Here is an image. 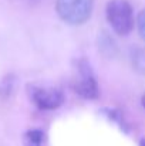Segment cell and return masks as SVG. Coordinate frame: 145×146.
<instances>
[{"label":"cell","mask_w":145,"mask_h":146,"mask_svg":"<svg viewBox=\"0 0 145 146\" xmlns=\"http://www.w3.org/2000/svg\"><path fill=\"white\" fill-rule=\"evenodd\" d=\"M94 0H55L60 19L71 26H81L91 17Z\"/></svg>","instance_id":"obj_2"},{"label":"cell","mask_w":145,"mask_h":146,"mask_svg":"<svg viewBox=\"0 0 145 146\" xmlns=\"http://www.w3.org/2000/svg\"><path fill=\"white\" fill-rule=\"evenodd\" d=\"M30 99L41 111H54L63 105L64 95L57 88H44V87H31Z\"/></svg>","instance_id":"obj_4"},{"label":"cell","mask_w":145,"mask_h":146,"mask_svg":"<svg viewBox=\"0 0 145 146\" xmlns=\"http://www.w3.org/2000/svg\"><path fill=\"white\" fill-rule=\"evenodd\" d=\"M137 26H138V33H140L141 38L145 41V9L137 17Z\"/></svg>","instance_id":"obj_7"},{"label":"cell","mask_w":145,"mask_h":146,"mask_svg":"<svg viewBox=\"0 0 145 146\" xmlns=\"http://www.w3.org/2000/svg\"><path fill=\"white\" fill-rule=\"evenodd\" d=\"M73 88L84 99H96L98 97V82L87 61L78 64V80L73 84Z\"/></svg>","instance_id":"obj_3"},{"label":"cell","mask_w":145,"mask_h":146,"mask_svg":"<svg viewBox=\"0 0 145 146\" xmlns=\"http://www.w3.org/2000/svg\"><path fill=\"white\" fill-rule=\"evenodd\" d=\"M24 146H43L44 132L41 129H30L23 136Z\"/></svg>","instance_id":"obj_5"},{"label":"cell","mask_w":145,"mask_h":146,"mask_svg":"<svg viewBox=\"0 0 145 146\" xmlns=\"http://www.w3.org/2000/svg\"><path fill=\"white\" fill-rule=\"evenodd\" d=\"M140 146H145V139H142V141L140 142Z\"/></svg>","instance_id":"obj_9"},{"label":"cell","mask_w":145,"mask_h":146,"mask_svg":"<svg viewBox=\"0 0 145 146\" xmlns=\"http://www.w3.org/2000/svg\"><path fill=\"white\" fill-rule=\"evenodd\" d=\"M131 62L135 71L145 75V50L144 48H135L131 52Z\"/></svg>","instance_id":"obj_6"},{"label":"cell","mask_w":145,"mask_h":146,"mask_svg":"<svg viewBox=\"0 0 145 146\" xmlns=\"http://www.w3.org/2000/svg\"><path fill=\"white\" fill-rule=\"evenodd\" d=\"M141 102H142V106L145 108V94L142 95V99H141Z\"/></svg>","instance_id":"obj_8"},{"label":"cell","mask_w":145,"mask_h":146,"mask_svg":"<svg viewBox=\"0 0 145 146\" xmlns=\"http://www.w3.org/2000/svg\"><path fill=\"white\" fill-rule=\"evenodd\" d=\"M107 21L111 29L120 34L127 36L134 29V10L127 0H110L105 7Z\"/></svg>","instance_id":"obj_1"}]
</instances>
